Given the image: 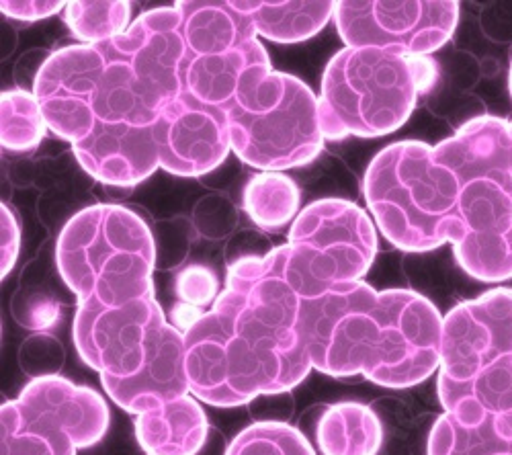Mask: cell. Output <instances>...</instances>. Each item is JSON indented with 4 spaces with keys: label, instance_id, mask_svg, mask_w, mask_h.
<instances>
[{
    "label": "cell",
    "instance_id": "cell-1",
    "mask_svg": "<svg viewBox=\"0 0 512 455\" xmlns=\"http://www.w3.org/2000/svg\"><path fill=\"white\" fill-rule=\"evenodd\" d=\"M302 296L289 246L230 263L224 292L185 330L191 394L209 406H248L300 386L312 367L302 335Z\"/></svg>",
    "mask_w": 512,
    "mask_h": 455
},
{
    "label": "cell",
    "instance_id": "cell-2",
    "mask_svg": "<svg viewBox=\"0 0 512 455\" xmlns=\"http://www.w3.org/2000/svg\"><path fill=\"white\" fill-rule=\"evenodd\" d=\"M302 335L312 367L332 378L363 376L381 388L408 390L441 365V312L410 289L338 285L302 302Z\"/></svg>",
    "mask_w": 512,
    "mask_h": 455
},
{
    "label": "cell",
    "instance_id": "cell-3",
    "mask_svg": "<svg viewBox=\"0 0 512 455\" xmlns=\"http://www.w3.org/2000/svg\"><path fill=\"white\" fill-rule=\"evenodd\" d=\"M72 339L107 396L130 415L191 394L185 333L168 324L154 296L113 308L76 306Z\"/></svg>",
    "mask_w": 512,
    "mask_h": 455
},
{
    "label": "cell",
    "instance_id": "cell-4",
    "mask_svg": "<svg viewBox=\"0 0 512 455\" xmlns=\"http://www.w3.org/2000/svg\"><path fill=\"white\" fill-rule=\"evenodd\" d=\"M365 199L377 228L406 253H426L463 236L459 179L424 142L383 148L365 175Z\"/></svg>",
    "mask_w": 512,
    "mask_h": 455
},
{
    "label": "cell",
    "instance_id": "cell-5",
    "mask_svg": "<svg viewBox=\"0 0 512 455\" xmlns=\"http://www.w3.org/2000/svg\"><path fill=\"white\" fill-rule=\"evenodd\" d=\"M56 267L76 306L113 308L154 296L156 242L136 212L93 205L60 232Z\"/></svg>",
    "mask_w": 512,
    "mask_h": 455
},
{
    "label": "cell",
    "instance_id": "cell-6",
    "mask_svg": "<svg viewBox=\"0 0 512 455\" xmlns=\"http://www.w3.org/2000/svg\"><path fill=\"white\" fill-rule=\"evenodd\" d=\"M437 392L445 412H512V289H490L443 318Z\"/></svg>",
    "mask_w": 512,
    "mask_h": 455
},
{
    "label": "cell",
    "instance_id": "cell-7",
    "mask_svg": "<svg viewBox=\"0 0 512 455\" xmlns=\"http://www.w3.org/2000/svg\"><path fill=\"white\" fill-rule=\"evenodd\" d=\"M107 58L99 121L154 123L158 111L185 93L183 13L177 5L140 15L127 31L97 44Z\"/></svg>",
    "mask_w": 512,
    "mask_h": 455
},
{
    "label": "cell",
    "instance_id": "cell-8",
    "mask_svg": "<svg viewBox=\"0 0 512 455\" xmlns=\"http://www.w3.org/2000/svg\"><path fill=\"white\" fill-rule=\"evenodd\" d=\"M224 111L232 150L265 173L308 164L326 140L318 97L300 78L285 72L271 70L246 78Z\"/></svg>",
    "mask_w": 512,
    "mask_h": 455
},
{
    "label": "cell",
    "instance_id": "cell-9",
    "mask_svg": "<svg viewBox=\"0 0 512 455\" xmlns=\"http://www.w3.org/2000/svg\"><path fill=\"white\" fill-rule=\"evenodd\" d=\"M408 56L379 48H343L328 62L318 97L326 140L379 138L402 128L418 101Z\"/></svg>",
    "mask_w": 512,
    "mask_h": 455
},
{
    "label": "cell",
    "instance_id": "cell-10",
    "mask_svg": "<svg viewBox=\"0 0 512 455\" xmlns=\"http://www.w3.org/2000/svg\"><path fill=\"white\" fill-rule=\"evenodd\" d=\"M109 419L93 388L62 376L37 378L0 406V455H76L105 437Z\"/></svg>",
    "mask_w": 512,
    "mask_h": 455
},
{
    "label": "cell",
    "instance_id": "cell-11",
    "mask_svg": "<svg viewBox=\"0 0 512 455\" xmlns=\"http://www.w3.org/2000/svg\"><path fill=\"white\" fill-rule=\"evenodd\" d=\"M183 13L185 93L197 101L226 109L244 80L271 72V60L252 21L234 0L177 3Z\"/></svg>",
    "mask_w": 512,
    "mask_h": 455
},
{
    "label": "cell",
    "instance_id": "cell-12",
    "mask_svg": "<svg viewBox=\"0 0 512 455\" xmlns=\"http://www.w3.org/2000/svg\"><path fill=\"white\" fill-rule=\"evenodd\" d=\"M289 273L302 300L361 281L373 265L377 234L367 212L345 199H322L289 230Z\"/></svg>",
    "mask_w": 512,
    "mask_h": 455
},
{
    "label": "cell",
    "instance_id": "cell-13",
    "mask_svg": "<svg viewBox=\"0 0 512 455\" xmlns=\"http://www.w3.org/2000/svg\"><path fill=\"white\" fill-rule=\"evenodd\" d=\"M334 21L347 48H379L408 58L429 56L453 37L459 5L451 0L336 3Z\"/></svg>",
    "mask_w": 512,
    "mask_h": 455
},
{
    "label": "cell",
    "instance_id": "cell-14",
    "mask_svg": "<svg viewBox=\"0 0 512 455\" xmlns=\"http://www.w3.org/2000/svg\"><path fill=\"white\" fill-rule=\"evenodd\" d=\"M463 236L453 246L461 269L474 279L512 277V177L496 171L455 173Z\"/></svg>",
    "mask_w": 512,
    "mask_h": 455
},
{
    "label": "cell",
    "instance_id": "cell-15",
    "mask_svg": "<svg viewBox=\"0 0 512 455\" xmlns=\"http://www.w3.org/2000/svg\"><path fill=\"white\" fill-rule=\"evenodd\" d=\"M105 74V52L93 44L58 50L35 74L33 95L48 128L72 146L82 142L97 126Z\"/></svg>",
    "mask_w": 512,
    "mask_h": 455
},
{
    "label": "cell",
    "instance_id": "cell-16",
    "mask_svg": "<svg viewBox=\"0 0 512 455\" xmlns=\"http://www.w3.org/2000/svg\"><path fill=\"white\" fill-rule=\"evenodd\" d=\"M154 140L160 169L177 177H201L218 169L232 150L224 109L183 93L156 115Z\"/></svg>",
    "mask_w": 512,
    "mask_h": 455
},
{
    "label": "cell",
    "instance_id": "cell-17",
    "mask_svg": "<svg viewBox=\"0 0 512 455\" xmlns=\"http://www.w3.org/2000/svg\"><path fill=\"white\" fill-rule=\"evenodd\" d=\"M72 148L82 169L105 185L134 187L160 167L154 123L99 121L95 130Z\"/></svg>",
    "mask_w": 512,
    "mask_h": 455
},
{
    "label": "cell",
    "instance_id": "cell-18",
    "mask_svg": "<svg viewBox=\"0 0 512 455\" xmlns=\"http://www.w3.org/2000/svg\"><path fill=\"white\" fill-rule=\"evenodd\" d=\"M426 455H512V412L476 406L443 412Z\"/></svg>",
    "mask_w": 512,
    "mask_h": 455
},
{
    "label": "cell",
    "instance_id": "cell-19",
    "mask_svg": "<svg viewBox=\"0 0 512 455\" xmlns=\"http://www.w3.org/2000/svg\"><path fill=\"white\" fill-rule=\"evenodd\" d=\"M435 156L453 173L496 171L512 177V121L492 115L467 121L435 146Z\"/></svg>",
    "mask_w": 512,
    "mask_h": 455
},
{
    "label": "cell",
    "instance_id": "cell-20",
    "mask_svg": "<svg viewBox=\"0 0 512 455\" xmlns=\"http://www.w3.org/2000/svg\"><path fill=\"white\" fill-rule=\"evenodd\" d=\"M207 431V417L193 394L136 417V439L146 455H197Z\"/></svg>",
    "mask_w": 512,
    "mask_h": 455
},
{
    "label": "cell",
    "instance_id": "cell-21",
    "mask_svg": "<svg viewBox=\"0 0 512 455\" xmlns=\"http://www.w3.org/2000/svg\"><path fill=\"white\" fill-rule=\"evenodd\" d=\"M314 435L322 455H377L383 443L379 417L359 402L326 406Z\"/></svg>",
    "mask_w": 512,
    "mask_h": 455
},
{
    "label": "cell",
    "instance_id": "cell-22",
    "mask_svg": "<svg viewBox=\"0 0 512 455\" xmlns=\"http://www.w3.org/2000/svg\"><path fill=\"white\" fill-rule=\"evenodd\" d=\"M236 7L248 15L256 33L275 44H300L314 37L328 25L336 11V3H267V0H238Z\"/></svg>",
    "mask_w": 512,
    "mask_h": 455
},
{
    "label": "cell",
    "instance_id": "cell-23",
    "mask_svg": "<svg viewBox=\"0 0 512 455\" xmlns=\"http://www.w3.org/2000/svg\"><path fill=\"white\" fill-rule=\"evenodd\" d=\"M244 210L259 228L279 230L300 216V189L287 175L261 173L244 189Z\"/></svg>",
    "mask_w": 512,
    "mask_h": 455
},
{
    "label": "cell",
    "instance_id": "cell-24",
    "mask_svg": "<svg viewBox=\"0 0 512 455\" xmlns=\"http://www.w3.org/2000/svg\"><path fill=\"white\" fill-rule=\"evenodd\" d=\"M64 21L82 44H105L130 27V3H66Z\"/></svg>",
    "mask_w": 512,
    "mask_h": 455
},
{
    "label": "cell",
    "instance_id": "cell-25",
    "mask_svg": "<svg viewBox=\"0 0 512 455\" xmlns=\"http://www.w3.org/2000/svg\"><path fill=\"white\" fill-rule=\"evenodd\" d=\"M0 109H3L0 138H3L5 148L29 150L44 140L48 123L35 95L27 91H7L0 99Z\"/></svg>",
    "mask_w": 512,
    "mask_h": 455
},
{
    "label": "cell",
    "instance_id": "cell-26",
    "mask_svg": "<svg viewBox=\"0 0 512 455\" xmlns=\"http://www.w3.org/2000/svg\"><path fill=\"white\" fill-rule=\"evenodd\" d=\"M224 455H316L310 439L289 423H252L240 431Z\"/></svg>",
    "mask_w": 512,
    "mask_h": 455
},
{
    "label": "cell",
    "instance_id": "cell-27",
    "mask_svg": "<svg viewBox=\"0 0 512 455\" xmlns=\"http://www.w3.org/2000/svg\"><path fill=\"white\" fill-rule=\"evenodd\" d=\"M62 306L58 296L52 294V289L33 281L27 287H19V292L13 298V316L15 320L29 330H48L60 322Z\"/></svg>",
    "mask_w": 512,
    "mask_h": 455
},
{
    "label": "cell",
    "instance_id": "cell-28",
    "mask_svg": "<svg viewBox=\"0 0 512 455\" xmlns=\"http://www.w3.org/2000/svg\"><path fill=\"white\" fill-rule=\"evenodd\" d=\"M19 365L33 380L58 376L64 365V347L58 339L39 333L21 345Z\"/></svg>",
    "mask_w": 512,
    "mask_h": 455
},
{
    "label": "cell",
    "instance_id": "cell-29",
    "mask_svg": "<svg viewBox=\"0 0 512 455\" xmlns=\"http://www.w3.org/2000/svg\"><path fill=\"white\" fill-rule=\"evenodd\" d=\"M175 289L183 304L197 310L213 306V302L222 294L216 273L203 265L185 267L175 279Z\"/></svg>",
    "mask_w": 512,
    "mask_h": 455
},
{
    "label": "cell",
    "instance_id": "cell-30",
    "mask_svg": "<svg viewBox=\"0 0 512 455\" xmlns=\"http://www.w3.org/2000/svg\"><path fill=\"white\" fill-rule=\"evenodd\" d=\"M21 248V226L15 212L3 203V277L11 273Z\"/></svg>",
    "mask_w": 512,
    "mask_h": 455
},
{
    "label": "cell",
    "instance_id": "cell-31",
    "mask_svg": "<svg viewBox=\"0 0 512 455\" xmlns=\"http://www.w3.org/2000/svg\"><path fill=\"white\" fill-rule=\"evenodd\" d=\"M5 15L21 19V21H35L41 17H50L58 11H64L66 5L64 3H46V0H11V3H3L0 5Z\"/></svg>",
    "mask_w": 512,
    "mask_h": 455
},
{
    "label": "cell",
    "instance_id": "cell-32",
    "mask_svg": "<svg viewBox=\"0 0 512 455\" xmlns=\"http://www.w3.org/2000/svg\"><path fill=\"white\" fill-rule=\"evenodd\" d=\"M410 62H412V68H414L418 91L424 93L435 82V76H437L435 64L429 58H424V56H412Z\"/></svg>",
    "mask_w": 512,
    "mask_h": 455
},
{
    "label": "cell",
    "instance_id": "cell-33",
    "mask_svg": "<svg viewBox=\"0 0 512 455\" xmlns=\"http://www.w3.org/2000/svg\"><path fill=\"white\" fill-rule=\"evenodd\" d=\"M508 89H510V97H512V66H510V74H508Z\"/></svg>",
    "mask_w": 512,
    "mask_h": 455
}]
</instances>
